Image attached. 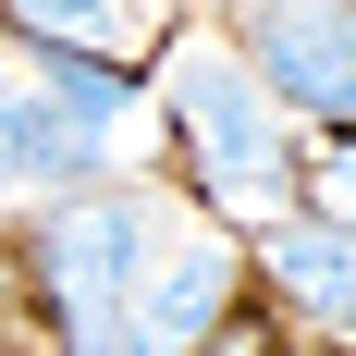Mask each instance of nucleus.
Masks as SVG:
<instances>
[{"label":"nucleus","mask_w":356,"mask_h":356,"mask_svg":"<svg viewBox=\"0 0 356 356\" xmlns=\"http://www.w3.org/2000/svg\"><path fill=\"white\" fill-rule=\"evenodd\" d=\"M147 86H160V172H172L209 221L258 234V221L295 209V184H307V123L246 74V49H234L221 13H172L160 49H147Z\"/></svg>","instance_id":"nucleus-1"},{"label":"nucleus","mask_w":356,"mask_h":356,"mask_svg":"<svg viewBox=\"0 0 356 356\" xmlns=\"http://www.w3.org/2000/svg\"><path fill=\"white\" fill-rule=\"evenodd\" d=\"M147 209H160V172L147 184H86V197H37L13 221V246H25V320L49 332V356H123Z\"/></svg>","instance_id":"nucleus-2"},{"label":"nucleus","mask_w":356,"mask_h":356,"mask_svg":"<svg viewBox=\"0 0 356 356\" xmlns=\"http://www.w3.org/2000/svg\"><path fill=\"white\" fill-rule=\"evenodd\" d=\"M234 307H246V234H234V221H209L172 172H160L147 258H136V332H123V356H197L221 320H234Z\"/></svg>","instance_id":"nucleus-3"},{"label":"nucleus","mask_w":356,"mask_h":356,"mask_svg":"<svg viewBox=\"0 0 356 356\" xmlns=\"http://www.w3.org/2000/svg\"><path fill=\"white\" fill-rule=\"evenodd\" d=\"M221 25L307 136L356 123V0H221Z\"/></svg>","instance_id":"nucleus-4"},{"label":"nucleus","mask_w":356,"mask_h":356,"mask_svg":"<svg viewBox=\"0 0 356 356\" xmlns=\"http://www.w3.org/2000/svg\"><path fill=\"white\" fill-rule=\"evenodd\" d=\"M246 295L295 332V344H344L356 356V234H332V221H307V209L258 221L246 234Z\"/></svg>","instance_id":"nucleus-5"},{"label":"nucleus","mask_w":356,"mask_h":356,"mask_svg":"<svg viewBox=\"0 0 356 356\" xmlns=\"http://www.w3.org/2000/svg\"><path fill=\"white\" fill-rule=\"evenodd\" d=\"M160 0H0L13 49H99V62H147L160 49Z\"/></svg>","instance_id":"nucleus-6"},{"label":"nucleus","mask_w":356,"mask_h":356,"mask_svg":"<svg viewBox=\"0 0 356 356\" xmlns=\"http://www.w3.org/2000/svg\"><path fill=\"white\" fill-rule=\"evenodd\" d=\"M295 209H307V221H332V234H356V123L307 136V184H295Z\"/></svg>","instance_id":"nucleus-7"},{"label":"nucleus","mask_w":356,"mask_h":356,"mask_svg":"<svg viewBox=\"0 0 356 356\" xmlns=\"http://www.w3.org/2000/svg\"><path fill=\"white\" fill-rule=\"evenodd\" d=\"M0 197H25V99H13V62H0Z\"/></svg>","instance_id":"nucleus-8"},{"label":"nucleus","mask_w":356,"mask_h":356,"mask_svg":"<svg viewBox=\"0 0 356 356\" xmlns=\"http://www.w3.org/2000/svg\"><path fill=\"white\" fill-rule=\"evenodd\" d=\"M13 332H25V246L0 234V344H13Z\"/></svg>","instance_id":"nucleus-9"},{"label":"nucleus","mask_w":356,"mask_h":356,"mask_svg":"<svg viewBox=\"0 0 356 356\" xmlns=\"http://www.w3.org/2000/svg\"><path fill=\"white\" fill-rule=\"evenodd\" d=\"M295 356H344V344H295Z\"/></svg>","instance_id":"nucleus-10"},{"label":"nucleus","mask_w":356,"mask_h":356,"mask_svg":"<svg viewBox=\"0 0 356 356\" xmlns=\"http://www.w3.org/2000/svg\"><path fill=\"white\" fill-rule=\"evenodd\" d=\"M0 356H13V344H0Z\"/></svg>","instance_id":"nucleus-11"}]
</instances>
